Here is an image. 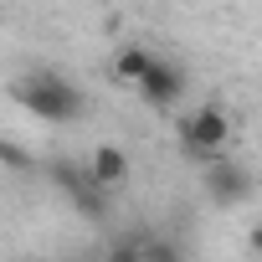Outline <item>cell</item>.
Here are the masks:
<instances>
[{"instance_id":"1","label":"cell","mask_w":262,"mask_h":262,"mask_svg":"<svg viewBox=\"0 0 262 262\" xmlns=\"http://www.w3.org/2000/svg\"><path fill=\"white\" fill-rule=\"evenodd\" d=\"M11 98L21 108H31L36 118H47V123H67V118L82 113V93L67 77H57V72H31V77L11 82Z\"/></svg>"},{"instance_id":"2","label":"cell","mask_w":262,"mask_h":262,"mask_svg":"<svg viewBox=\"0 0 262 262\" xmlns=\"http://www.w3.org/2000/svg\"><path fill=\"white\" fill-rule=\"evenodd\" d=\"M226 139H231V118L221 113V108H195V113H185L180 118V149L185 155H195V160H221V149H226Z\"/></svg>"},{"instance_id":"9","label":"cell","mask_w":262,"mask_h":262,"mask_svg":"<svg viewBox=\"0 0 262 262\" xmlns=\"http://www.w3.org/2000/svg\"><path fill=\"white\" fill-rule=\"evenodd\" d=\"M0 165L16 170V175H26V170H36V155L21 149V144H11V139H0Z\"/></svg>"},{"instance_id":"3","label":"cell","mask_w":262,"mask_h":262,"mask_svg":"<svg viewBox=\"0 0 262 262\" xmlns=\"http://www.w3.org/2000/svg\"><path fill=\"white\" fill-rule=\"evenodd\" d=\"M180 93H185V72L175 67V62H149V72L139 77V98L149 103V108H175L180 103Z\"/></svg>"},{"instance_id":"12","label":"cell","mask_w":262,"mask_h":262,"mask_svg":"<svg viewBox=\"0 0 262 262\" xmlns=\"http://www.w3.org/2000/svg\"><path fill=\"white\" fill-rule=\"evenodd\" d=\"M257 262H262V257H257Z\"/></svg>"},{"instance_id":"5","label":"cell","mask_w":262,"mask_h":262,"mask_svg":"<svg viewBox=\"0 0 262 262\" xmlns=\"http://www.w3.org/2000/svg\"><path fill=\"white\" fill-rule=\"evenodd\" d=\"M52 180H57V185L72 195V206H77L88 221H98V216H103V201H108V190H98L88 170H72V165H52Z\"/></svg>"},{"instance_id":"6","label":"cell","mask_w":262,"mask_h":262,"mask_svg":"<svg viewBox=\"0 0 262 262\" xmlns=\"http://www.w3.org/2000/svg\"><path fill=\"white\" fill-rule=\"evenodd\" d=\"M88 175H93V185H98V190H113V185H123V180H128V155H123L118 144H98V149H93V160H88Z\"/></svg>"},{"instance_id":"4","label":"cell","mask_w":262,"mask_h":262,"mask_svg":"<svg viewBox=\"0 0 262 262\" xmlns=\"http://www.w3.org/2000/svg\"><path fill=\"white\" fill-rule=\"evenodd\" d=\"M206 190H211V201L236 206V201L252 195V175H247L236 160H211V165H206Z\"/></svg>"},{"instance_id":"11","label":"cell","mask_w":262,"mask_h":262,"mask_svg":"<svg viewBox=\"0 0 262 262\" xmlns=\"http://www.w3.org/2000/svg\"><path fill=\"white\" fill-rule=\"evenodd\" d=\"M247 247H252V252H257V257H262V226H257V231H252V236H247Z\"/></svg>"},{"instance_id":"7","label":"cell","mask_w":262,"mask_h":262,"mask_svg":"<svg viewBox=\"0 0 262 262\" xmlns=\"http://www.w3.org/2000/svg\"><path fill=\"white\" fill-rule=\"evenodd\" d=\"M149 62H155V52H144V47H123V52L113 57V77H118V82H134V88H139V77L149 72Z\"/></svg>"},{"instance_id":"10","label":"cell","mask_w":262,"mask_h":262,"mask_svg":"<svg viewBox=\"0 0 262 262\" xmlns=\"http://www.w3.org/2000/svg\"><path fill=\"white\" fill-rule=\"evenodd\" d=\"M103 262H144V257H139V236H118Z\"/></svg>"},{"instance_id":"8","label":"cell","mask_w":262,"mask_h":262,"mask_svg":"<svg viewBox=\"0 0 262 262\" xmlns=\"http://www.w3.org/2000/svg\"><path fill=\"white\" fill-rule=\"evenodd\" d=\"M139 257H144V262H185L180 242H170V236H144V242H139Z\"/></svg>"}]
</instances>
